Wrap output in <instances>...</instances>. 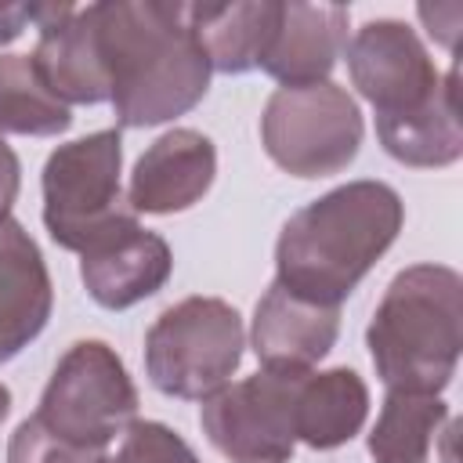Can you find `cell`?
<instances>
[{"mask_svg":"<svg viewBox=\"0 0 463 463\" xmlns=\"http://www.w3.org/2000/svg\"><path fill=\"white\" fill-rule=\"evenodd\" d=\"M90 11L119 127H159L203 101L210 65L188 29V4L101 0Z\"/></svg>","mask_w":463,"mask_h":463,"instance_id":"6da1fadb","label":"cell"},{"mask_svg":"<svg viewBox=\"0 0 463 463\" xmlns=\"http://www.w3.org/2000/svg\"><path fill=\"white\" fill-rule=\"evenodd\" d=\"M217 177V148L203 130L174 127L159 134L134 163L127 203L134 213H181L195 206Z\"/></svg>","mask_w":463,"mask_h":463,"instance_id":"7c38bea8","label":"cell"},{"mask_svg":"<svg viewBox=\"0 0 463 463\" xmlns=\"http://www.w3.org/2000/svg\"><path fill=\"white\" fill-rule=\"evenodd\" d=\"M242 315L221 297H184L145 333V373L166 398L203 402L242 362Z\"/></svg>","mask_w":463,"mask_h":463,"instance_id":"8992f818","label":"cell"},{"mask_svg":"<svg viewBox=\"0 0 463 463\" xmlns=\"http://www.w3.org/2000/svg\"><path fill=\"white\" fill-rule=\"evenodd\" d=\"M7 412H11V391L0 383V423L7 420Z\"/></svg>","mask_w":463,"mask_h":463,"instance_id":"cb8c5ba5","label":"cell"},{"mask_svg":"<svg viewBox=\"0 0 463 463\" xmlns=\"http://www.w3.org/2000/svg\"><path fill=\"white\" fill-rule=\"evenodd\" d=\"M54 286L36 239L22 221H0V365L18 358L47 326Z\"/></svg>","mask_w":463,"mask_h":463,"instance_id":"9a60e30c","label":"cell"},{"mask_svg":"<svg viewBox=\"0 0 463 463\" xmlns=\"http://www.w3.org/2000/svg\"><path fill=\"white\" fill-rule=\"evenodd\" d=\"M300 373L260 369L203 398L199 427L232 463H289L297 449L293 391Z\"/></svg>","mask_w":463,"mask_h":463,"instance_id":"ba28073f","label":"cell"},{"mask_svg":"<svg viewBox=\"0 0 463 463\" xmlns=\"http://www.w3.org/2000/svg\"><path fill=\"white\" fill-rule=\"evenodd\" d=\"M137 420V387L105 340H76L54 365L40 405L11 441L7 463H98Z\"/></svg>","mask_w":463,"mask_h":463,"instance_id":"3957f363","label":"cell"},{"mask_svg":"<svg viewBox=\"0 0 463 463\" xmlns=\"http://www.w3.org/2000/svg\"><path fill=\"white\" fill-rule=\"evenodd\" d=\"M344 58L351 83L376 109V119L423 105L441 83L420 33L402 18H369L358 25L344 43Z\"/></svg>","mask_w":463,"mask_h":463,"instance_id":"9c48e42d","label":"cell"},{"mask_svg":"<svg viewBox=\"0 0 463 463\" xmlns=\"http://www.w3.org/2000/svg\"><path fill=\"white\" fill-rule=\"evenodd\" d=\"M18 188H22V163H18L14 148L0 137V221L11 217V206L18 199Z\"/></svg>","mask_w":463,"mask_h":463,"instance_id":"603a6c76","label":"cell"},{"mask_svg":"<svg viewBox=\"0 0 463 463\" xmlns=\"http://www.w3.org/2000/svg\"><path fill=\"white\" fill-rule=\"evenodd\" d=\"M405 203L387 181H347L300 206L275 242V282L340 307L394 246Z\"/></svg>","mask_w":463,"mask_h":463,"instance_id":"7a4b0ae2","label":"cell"},{"mask_svg":"<svg viewBox=\"0 0 463 463\" xmlns=\"http://www.w3.org/2000/svg\"><path fill=\"white\" fill-rule=\"evenodd\" d=\"M174 271L170 242L137 221L109 232L87 253H80V279L90 300L105 311H127L137 300L159 293Z\"/></svg>","mask_w":463,"mask_h":463,"instance_id":"8fae6325","label":"cell"},{"mask_svg":"<svg viewBox=\"0 0 463 463\" xmlns=\"http://www.w3.org/2000/svg\"><path fill=\"white\" fill-rule=\"evenodd\" d=\"M365 119L347 87H275L260 112V145L275 166L315 181L347 170L362 148Z\"/></svg>","mask_w":463,"mask_h":463,"instance_id":"52a82bcc","label":"cell"},{"mask_svg":"<svg viewBox=\"0 0 463 463\" xmlns=\"http://www.w3.org/2000/svg\"><path fill=\"white\" fill-rule=\"evenodd\" d=\"M98 463H203L195 449L159 420H134L119 434V449L105 452Z\"/></svg>","mask_w":463,"mask_h":463,"instance_id":"44dd1931","label":"cell"},{"mask_svg":"<svg viewBox=\"0 0 463 463\" xmlns=\"http://www.w3.org/2000/svg\"><path fill=\"white\" fill-rule=\"evenodd\" d=\"M369 416V387L365 380L347 369V365H333V369H307L297 376V391H293V430L297 441H304L307 449L329 452L347 445Z\"/></svg>","mask_w":463,"mask_h":463,"instance_id":"e0dca14e","label":"cell"},{"mask_svg":"<svg viewBox=\"0 0 463 463\" xmlns=\"http://www.w3.org/2000/svg\"><path fill=\"white\" fill-rule=\"evenodd\" d=\"M365 344L387 391L441 394L463 351V275L430 260L402 268L369 318Z\"/></svg>","mask_w":463,"mask_h":463,"instance_id":"277c9868","label":"cell"},{"mask_svg":"<svg viewBox=\"0 0 463 463\" xmlns=\"http://www.w3.org/2000/svg\"><path fill=\"white\" fill-rule=\"evenodd\" d=\"M40 36L33 47V65L47 90L61 105H98L109 101V76L98 47V25L94 11L76 7L69 0L61 4H43L40 18Z\"/></svg>","mask_w":463,"mask_h":463,"instance_id":"30bf717a","label":"cell"},{"mask_svg":"<svg viewBox=\"0 0 463 463\" xmlns=\"http://www.w3.org/2000/svg\"><path fill=\"white\" fill-rule=\"evenodd\" d=\"M279 18V0H232V4H188V29L210 65V72L242 76L257 69L268 36Z\"/></svg>","mask_w":463,"mask_h":463,"instance_id":"ac0fdd59","label":"cell"},{"mask_svg":"<svg viewBox=\"0 0 463 463\" xmlns=\"http://www.w3.org/2000/svg\"><path fill=\"white\" fill-rule=\"evenodd\" d=\"M72 127L69 105H61L40 80L29 54L0 51V137H54Z\"/></svg>","mask_w":463,"mask_h":463,"instance_id":"ffe728a7","label":"cell"},{"mask_svg":"<svg viewBox=\"0 0 463 463\" xmlns=\"http://www.w3.org/2000/svg\"><path fill=\"white\" fill-rule=\"evenodd\" d=\"M123 137L116 127L58 145L43 163V228L72 253H87L109 232L137 221L119 188Z\"/></svg>","mask_w":463,"mask_h":463,"instance_id":"5b68a950","label":"cell"},{"mask_svg":"<svg viewBox=\"0 0 463 463\" xmlns=\"http://www.w3.org/2000/svg\"><path fill=\"white\" fill-rule=\"evenodd\" d=\"M347 14L351 11L344 4L279 0V18L257 69L282 87H311L329 80L336 58H344Z\"/></svg>","mask_w":463,"mask_h":463,"instance_id":"5bb4252c","label":"cell"},{"mask_svg":"<svg viewBox=\"0 0 463 463\" xmlns=\"http://www.w3.org/2000/svg\"><path fill=\"white\" fill-rule=\"evenodd\" d=\"M340 336V307L307 300L282 282H271L253 307L250 347L264 369L307 373Z\"/></svg>","mask_w":463,"mask_h":463,"instance_id":"4fadbf2b","label":"cell"},{"mask_svg":"<svg viewBox=\"0 0 463 463\" xmlns=\"http://www.w3.org/2000/svg\"><path fill=\"white\" fill-rule=\"evenodd\" d=\"M43 4H0V47L14 43L25 25H40Z\"/></svg>","mask_w":463,"mask_h":463,"instance_id":"7402d4cb","label":"cell"},{"mask_svg":"<svg viewBox=\"0 0 463 463\" xmlns=\"http://www.w3.org/2000/svg\"><path fill=\"white\" fill-rule=\"evenodd\" d=\"M445 420H449V405L441 402V394L387 391L365 441L373 463H427L430 445Z\"/></svg>","mask_w":463,"mask_h":463,"instance_id":"d6986e66","label":"cell"},{"mask_svg":"<svg viewBox=\"0 0 463 463\" xmlns=\"http://www.w3.org/2000/svg\"><path fill=\"white\" fill-rule=\"evenodd\" d=\"M459 76L449 69L438 83V90L398 116L376 119V137L383 152L405 166H452L463 156V123H459Z\"/></svg>","mask_w":463,"mask_h":463,"instance_id":"2e32d148","label":"cell"}]
</instances>
